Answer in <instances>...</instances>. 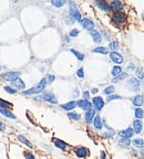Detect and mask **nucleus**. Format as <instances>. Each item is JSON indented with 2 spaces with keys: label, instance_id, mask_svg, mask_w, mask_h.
<instances>
[{
  "label": "nucleus",
  "instance_id": "nucleus-14",
  "mask_svg": "<svg viewBox=\"0 0 144 159\" xmlns=\"http://www.w3.org/2000/svg\"><path fill=\"white\" fill-rule=\"evenodd\" d=\"M11 84H12V86H14V88H18V90H24V83H23V81L20 79L14 80V82H11Z\"/></svg>",
  "mask_w": 144,
  "mask_h": 159
},
{
  "label": "nucleus",
  "instance_id": "nucleus-41",
  "mask_svg": "<svg viewBox=\"0 0 144 159\" xmlns=\"http://www.w3.org/2000/svg\"><path fill=\"white\" fill-rule=\"evenodd\" d=\"M5 90H6V92L10 93V94H14V93H16V90H12L11 87H9V86H5Z\"/></svg>",
  "mask_w": 144,
  "mask_h": 159
},
{
  "label": "nucleus",
  "instance_id": "nucleus-43",
  "mask_svg": "<svg viewBox=\"0 0 144 159\" xmlns=\"http://www.w3.org/2000/svg\"><path fill=\"white\" fill-rule=\"evenodd\" d=\"M6 128V126H5V124L2 123V122H0V131H3Z\"/></svg>",
  "mask_w": 144,
  "mask_h": 159
},
{
  "label": "nucleus",
  "instance_id": "nucleus-47",
  "mask_svg": "<svg viewBox=\"0 0 144 159\" xmlns=\"http://www.w3.org/2000/svg\"><path fill=\"white\" fill-rule=\"evenodd\" d=\"M98 92H99L98 88H92V90H91V93H92V94H96Z\"/></svg>",
  "mask_w": 144,
  "mask_h": 159
},
{
  "label": "nucleus",
  "instance_id": "nucleus-18",
  "mask_svg": "<svg viewBox=\"0 0 144 159\" xmlns=\"http://www.w3.org/2000/svg\"><path fill=\"white\" fill-rule=\"evenodd\" d=\"M61 107L65 109V110H71V109H73L74 107H77V102H74V101L69 102V103H67V104L61 105Z\"/></svg>",
  "mask_w": 144,
  "mask_h": 159
},
{
  "label": "nucleus",
  "instance_id": "nucleus-29",
  "mask_svg": "<svg viewBox=\"0 0 144 159\" xmlns=\"http://www.w3.org/2000/svg\"><path fill=\"white\" fill-rule=\"evenodd\" d=\"M132 143H133V145H134L135 147H140V148L143 147V139H142V138H137V139H134Z\"/></svg>",
  "mask_w": 144,
  "mask_h": 159
},
{
  "label": "nucleus",
  "instance_id": "nucleus-28",
  "mask_svg": "<svg viewBox=\"0 0 144 159\" xmlns=\"http://www.w3.org/2000/svg\"><path fill=\"white\" fill-rule=\"evenodd\" d=\"M93 52H96V53H101V54H108V49L107 48H103V46H98L93 49Z\"/></svg>",
  "mask_w": 144,
  "mask_h": 159
},
{
  "label": "nucleus",
  "instance_id": "nucleus-8",
  "mask_svg": "<svg viewBox=\"0 0 144 159\" xmlns=\"http://www.w3.org/2000/svg\"><path fill=\"white\" fill-rule=\"evenodd\" d=\"M41 98H43L44 101L49 102V103H52V104H57L58 103L54 94H53V93H51V92H47V93H44V94L41 96Z\"/></svg>",
  "mask_w": 144,
  "mask_h": 159
},
{
  "label": "nucleus",
  "instance_id": "nucleus-40",
  "mask_svg": "<svg viewBox=\"0 0 144 159\" xmlns=\"http://www.w3.org/2000/svg\"><path fill=\"white\" fill-rule=\"evenodd\" d=\"M119 98H121V96H119V95H110L108 97V101H113V100H119Z\"/></svg>",
  "mask_w": 144,
  "mask_h": 159
},
{
  "label": "nucleus",
  "instance_id": "nucleus-3",
  "mask_svg": "<svg viewBox=\"0 0 144 159\" xmlns=\"http://www.w3.org/2000/svg\"><path fill=\"white\" fill-rule=\"evenodd\" d=\"M21 75L20 72H14V71H10V72L2 73V79L8 81V82H14V80L19 79Z\"/></svg>",
  "mask_w": 144,
  "mask_h": 159
},
{
  "label": "nucleus",
  "instance_id": "nucleus-27",
  "mask_svg": "<svg viewBox=\"0 0 144 159\" xmlns=\"http://www.w3.org/2000/svg\"><path fill=\"white\" fill-rule=\"evenodd\" d=\"M121 73H122V69H121V66H118V65L114 66V67L112 69V71H111V74H112L114 77L115 76H118L119 74H121Z\"/></svg>",
  "mask_w": 144,
  "mask_h": 159
},
{
  "label": "nucleus",
  "instance_id": "nucleus-15",
  "mask_svg": "<svg viewBox=\"0 0 144 159\" xmlns=\"http://www.w3.org/2000/svg\"><path fill=\"white\" fill-rule=\"evenodd\" d=\"M90 34H91L92 39L94 40V42H96V43H100L101 41H102V38H101L100 33H99L96 30H91V31H90Z\"/></svg>",
  "mask_w": 144,
  "mask_h": 159
},
{
  "label": "nucleus",
  "instance_id": "nucleus-36",
  "mask_svg": "<svg viewBox=\"0 0 144 159\" xmlns=\"http://www.w3.org/2000/svg\"><path fill=\"white\" fill-rule=\"evenodd\" d=\"M0 105H1V106H2V105H5V106H8L9 108H12V104H11V103L3 101V100H1V98H0Z\"/></svg>",
  "mask_w": 144,
  "mask_h": 159
},
{
  "label": "nucleus",
  "instance_id": "nucleus-38",
  "mask_svg": "<svg viewBox=\"0 0 144 159\" xmlns=\"http://www.w3.org/2000/svg\"><path fill=\"white\" fill-rule=\"evenodd\" d=\"M110 49H111V50H116V49H119V44H118V42H111V43H110Z\"/></svg>",
  "mask_w": 144,
  "mask_h": 159
},
{
  "label": "nucleus",
  "instance_id": "nucleus-22",
  "mask_svg": "<svg viewBox=\"0 0 144 159\" xmlns=\"http://www.w3.org/2000/svg\"><path fill=\"white\" fill-rule=\"evenodd\" d=\"M93 124H94V127H95L96 129H101V128H102V122H101V117L99 115H96L94 117Z\"/></svg>",
  "mask_w": 144,
  "mask_h": 159
},
{
  "label": "nucleus",
  "instance_id": "nucleus-23",
  "mask_svg": "<svg viewBox=\"0 0 144 159\" xmlns=\"http://www.w3.org/2000/svg\"><path fill=\"white\" fill-rule=\"evenodd\" d=\"M133 104L135 106H141L143 104V96L142 95H137L133 98Z\"/></svg>",
  "mask_w": 144,
  "mask_h": 159
},
{
  "label": "nucleus",
  "instance_id": "nucleus-11",
  "mask_svg": "<svg viewBox=\"0 0 144 159\" xmlns=\"http://www.w3.org/2000/svg\"><path fill=\"white\" fill-rule=\"evenodd\" d=\"M77 105L79 106L80 108L84 109V110H89L91 108V104L89 103V101H86V100H81V101L77 102Z\"/></svg>",
  "mask_w": 144,
  "mask_h": 159
},
{
  "label": "nucleus",
  "instance_id": "nucleus-19",
  "mask_svg": "<svg viewBox=\"0 0 144 159\" xmlns=\"http://www.w3.org/2000/svg\"><path fill=\"white\" fill-rule=\"evenodd\" d=\"M53 143H54V145H56V147H58L59 149H62V150H65V148L68 147L67 143L62 141V140H60V139H53Z\"/></svg>",
  "mask_w": 144,
  "mask_h": 159
},
{
  "label": "nucleus",
  "instance_id": "nucleus-49",
  "mask_svg": "<svg viewBox=\"0 0 144 159\" xmlns=\"http://www.w3.org/2000/svg\"><path fill=\"white\" fill-rule=\"evenodd\" d=\"M101 157H102V159H104V157H105V152H101Z\"/></svg>",
  "mask_w": 144,
  "mask_h": 159
},
{
  "label": "nucleus",
  "instance_id": "nucleus-30",
  "mask_svg": "<svg viewBox=\"0 0 144 159\" xmlns=\"http://www.w3.org/2000/svg\"><path fill=\"white\" fill-rule=\"evenodd\" d=\"M51 3H52L54 7L59 8V7H62V6L65 3V0H52V1H51Z\"/></svg>",
  "mask_w": 144,
  "mask_h": 159
},
{
  "label": "nucleus",
  "instance_id": "nucleus-26",
  "mask_svg": "<svg viewBox=\"0 0 144 159\" xmlns=\"http://www.w3.org/2000/svg\"><path fill=\"white\" fill-rule=\"evenodd\" d=\"M18 139H19V140L21 141L22 144L26 145V146H28V147H30V148L32 147V144H31V143H30V141H29L28 139L24 137V136H22V135H19V136H18Z\"/></svg>",
  "mask_w": 144,
  "mask_h": 159
},
{
  "label": "nucleus",
  "instance_id": "nucleus-44",
  "mask_svg": "<svg viewBox=\"0 0 144 159\" xmlns=\"http://www.w3.org/2000/svg\"><path fill=\"white\" fill-rule=\"evenodd\" d=\"M89 95H90V93H89V92H84V93H83V97H84V100H86V101H88V98H89Z\"/></svg>",
  "mask_w": 144,
  "mask_h": 159
},
{
  "label": "nucleus",
  "instance_id": "nucleus-7",
  "mask_svg": "<svg viewBox=\"0 0 144 159\" xmlns=\"http://www.w3.org/2000/svg\"><path fill=\"white\" fill-rule=\"evenodd\" d=\"M110 59L116 63V64H121L123 62V57L120 54V53H118V52H114V51H112L111 53H110Z\"/></svg>",
  "mask_w": 144,
  "mask_h": 159
},
{
  "label": "nucleus",
  "instance_id": "nucleus-2",
  "mask_svg": "<svg viewBox=\"0 0 144 159\" xmlns=\"http://www.w3.org/2000/svg\"><path fill=\"white\" fill-rule=\"evenodd\" d=\"M69 6H70V10H69V15H71V18L75 21H81V13L78 10V7L75 6V3L73 1L69 2Z\"/></svg>",
  "mask_w": 144,
  "mask_h": 159
},
{
  "label": "nucleus",
  "instance_id": "nucleus-45",
  "mask_svg": "<svg viewBox=\"0 0 144 159\" xmlns=\"http://www.w3.org/2000/svg\"><path fill=\"white\" fill-rule=\"evenodd\" d=\"M137 75L139 76V77H140V80L143 79V75H142V72H141V71H137Z\"/></svg>",
  "mask_w": 144,
  "mask_h": 159
},
{
  "label": "nucleus",
  "instance_id": "nucleus-24",
  "mask_svg": "<svg viewBox=\"0 0 144 159\" xmlns=\"http://www.w3.org/2000/svg\"><path fill=\"white\" fill-rule=\"evenodd\" d=\"M128 77V74L126 73H121V74H119L118 76H115L114 79L112 80L114 83H118V82H120V81H123V80H125Z\"/></svg>",
  "mask_w": 144,
  "mask_h": 159
},
{
  "label": "nucleus",
  "instance_id": "nucleus-39",
  "mask_svg": "<svg viewBox=\"0 0 144 159\" xmlns=\"http://www.w3.org/2000/svg\"><path fill=\"white\" fill-rule=\"evenodd\" d=\"M78 34H79V31H78L77 29H73L70 31V34H69V36H72V38H74V36H77Z\"/></svg>",
  "mask_w": 144,
  "mask_h": 159
},
{
  "label": "nucleus",
  "instance_id": "nucleus-17",
  "mask_svg": "<svg viewBox=\"0 0 144 159\" xmlns=\"http://www.w3.org/2000/svg\"><path fill=\"white\" fill-rule=\"evenodd\" d=\"M96 6L100 8L101 10H103V11H110L111 10L110 6L105 1H96Z\"/></svg>",
  "mask_w": 144,
  "mask_h": 159
},
{
  "label": "nucleus",
  "instance_id": "nucleus-37",
  "mask_svg": "<svg viewBox=\"0 0 144 159\" xmlns=\"http://www.w3.org/2000/svg\"><path fill=\"white\" fill-rule=\"evenodd\" d=\"M24 157H26V159H35L33 154H32V152H24Z\"/></svg>",
  "mask_w": 144,
  "mask_h": 159
},
{
  "label": "nucleus",
  "instance_id": "nucleus-20",
  "mask_svg": "<svg viewBox=\"0 0 144 159\" xmlns=\"http://www.w3.org/2000/svg\"><path fill=\"white\" fill-rule=\"evenodd\" d=\"M129 86L133 88V91H137L140 86V81L137 79H131L129 82Z\"/></svg>",
  "mask_w": 144,
  "mask_h": 159
},
{
  "label": "nucleus",
  "instance_id": "nucleus-9",
  "mask_svg": "<svg viewBox=\"0 0 144 159\" xmlns=\"http://www.w3.org/2000/svg\"><path fill=\"white\" fill-rule=\"evenodd\" d=\"M119 135L122 138H128V139H130V138L134 135V131H133L132 128H126V129H124V130H121V131L119 133Z\"/></svg>",
  "mask_w": 144,
  "mask_h": 159
},
{
  "label": "nucleus",
  "instance_id": "nucleus-48",
  "mask_svg": "<svg viewBox=\"0 0 144 159\" xmlns=\"http://www.w3.org/2000/svg\"><path fill=\"white\" fill-rule=\"evenodd\" d=\"M128 70H134V65H133V64H129V65H128Z\"/></svg>",
  "mask_w": 144,
  "mask_h": 159
},
{
  "label": "nucleus",
  "instance_id": "nucleus-34",
  "mask_svg": "<svg viewBox=\"0 0 144 159\" xmlns=\"http://www.w3.org/2000/svg\"><path fill=\"white\" fill-rule=\"evenodd\" d=\"M65 23H67V24H72V23L74 22V20L72 19L71 15H65Z\"/></svg>",
  "mask_w": 144,
  "mask_h": 159
},
{
  "label": "nucleus",
  "instance_id": "nucleus-21",
  "mask_svg": "<svg viewBox=\"0 0 144 159\" xmlns=\"http://www.w3.org/2000/svg\"><path fill=\"white\" fill-rule=\"evenodd\" d=\"M133 127H134V131H135L137 134H140L141 130H142V123H141V121H140V119L134 121V123H133Z\"/></svg>",
  "mask_w": 144,
  "mask_h": 159
},
{
  "label": "nucleus",
  "instance_id": "nucleus-46",
  "mask_svg": "<svg viewBox=\"0 0 144 159\" xmlns=\"http://www.w3.org/2000/svg\"><path fill=\"white\" fill-rule=\"evenodd\" d=\"M48 80H49V82H53L54 76H53V75H49V76H48Z\"/></svg>",
  "mask_w": 144,
  "mask_h": 159
},
{
  "label": "nucleus",
  "instance_id": "nucleus-10",
  "mask_svg": "<svg viewBox=\"0 0 144 159\" xmlns=\"http://www.w3.org/2000/svg\"><path fill=\"white\" fill-rule=\"evenodd\" d=\"M88 154H89V150H88V148H86V147H79V148L75 149V155L78 157H80V158L86 157Z\"/></svg>",
  "mask_w": 144,
  "mask_h": 159
},
{
  "label": "nucleus",
  "instance_id": "nucleus-13",
  "mask_svg": "<svg viewBox=\"0 0 144 159\" xmlns=\"http://www.w3.org/2000/svg\"><path fill=\"white\" fill-rule=\"evenodd\" d=\"M123 7V3L121 1H119V0H114V1H112L111 2V6L110 8L111 9H113L115 12H119V10H121Z\"/></svg>",
  "mask_w": 144,
  "mask_h": 159
},
{
  "label": "nucleus",
  "instance_id": "nucleus-25",
  "mask_svg": "<svg viewBox=\"0 0 144 159\" xmlns=\"http://www.w3.org/2000/svg\"><path fill=\"white\" fill-rule=\"evenodd\" d=\"M130 144H131V140L128 139V138H121L120 139V141H119V145L121 146V147H129Z\"/></svg>",
  "mask_w": 144,
  "mask_h": 159
},
{
  "label": "nucleus",
  "instance_id": "nucleus-4",
  "mask_svg": "<svg viewBox=\"0 0 144 159\" xmlns=\"http://www.w3.org/2000/svg\"><path fill=\"white\" fill-rule=\"evenodd\" d=\"M112 20L115 23H118V24H122V23L126 21V17H125V15L121 13V12H114L113 15H112Z\"/></svg>",
  "mask_w": 144,
  "mask_h": 159
},
{
  "label": "nucleus",
  "instance_id": "nucleus-1",
  "mask_svg": "<svg viewBox=\"0 0 144 159\" xmlns=\"http://www.w3.org/2000/svg\"><path fill=\"white\" fill-rule=\"evenodd\" d=\"M46 85H47V80L42 79L37 85H35L33 87H31L30 90L23 91V94L30 95V94H38V93H41L43 90L46 88Z\"/></svg>",
  "mask_w": 144,
  "mask_h": 159
},
{
  "label": "nucleus",
  "instance_id": "nucleus-12",
  "mask_svg": "<svg viewBox=\"0 0 144 159\" xmlns=\"http://www.w3.org/2000/svg\"><path fill=\"white\" fill-rule=\"evenodd\" d=\"M94 116H95V109L94 108H91L89 109V110H86V123H91L92 121H93Z\"/></svg>",
  "mask_w": 144,
  "mask_h": 159
},
{
  "label": "nucleus",
  "instance_id": "nucleus-33",
  "mask_svg": "<svg viewBox=\"0 0 144 159\" xmlns=\"http://www.w3.org/2000/svg\"><path fill=\"white\" fill-rule=\"evenodd\" d=\"M71 52H72V53H73V54H74V55H75V57H77V58L79 59L80 61H82V60H83V59H84V55H83V54H81V53H80L79 51H77V50H73V49H72V50H71Z\"/></svg>",
  "mask_w": 144,
  "mask_h": 159
},
{
  "label": "nucleus",
  "instance_id": "nucleus-16",
  "mask_svg": "<svg viewBox=\"0 0 144 159\" xmlns=\"http://www.w3.org/2000/svg\"><path fill=\"white\" fill-rule=\"evenodd\" d=\"M0 113H1L2 115H5L6 117H8V118H12V119H16V118H17L10 110H8L7 108H3V106H0Z\"/></svg>",
  "mask_w": 144,
  "mask_h": 159
},
{
  "label": "nucleus",
  "instance_id": "nucleus-6",
  "mask_svg": "<svg viewBox=\"0 0 144 159\" xmlns=\"http://www.w3.org/2000/svg\"><path fill=\"white\" fill-rule=\"evenodd\" d=\"M81 24H82V27L84 28V29L89 30V31H91V30H94V22L91 20V19H81Z\"/></svg>",
  "mask_w": 144,
  "mask_h": 159
},
{
  "label": "nucleus",
  "instance_id": "nucleus-31",
  "mask_svg": "<svg viewBox=\"0 0 144 159\" xmlns=\"http://www.w3.org/2000/svg\"><path fill=\"white\" fill-rule=\"evenodd\" d=\"M68 116H69V118L74 119V121H79L80 117H81L79 113H68Z\"/></svg>",
  "mask_w": 144,
  "mask_h": 159
},
{
  "label": "nucleus",
  "instance_id": "nucleus-50",
  "mask_svg": "<svg viewBox=\"0 0 144 159\" xmlns=\"http://www.w3.org/2000/svg\"><path fill=\"white\" fill-rule=\"evenodd\" d=\"M104 159H105V158H104Z\"/></svg>",
  "mask_w": 144,
  "mask_h": 159
},
{
  "label": "nucleus",
  "instance_id": "nucleus-5",
  "mask_svg": "<svg viewBox=\"0 0 144 159\" xmlns=\"http://www.w3.org/2000/svg\"><path fill=\"white\" fill-rule=\"evenodd\" d=\"M92 103H93V106L95 110H101V109L103 108V106H104V101L100 96H95L92 100Z\"/></svg>",
  "mask_w": 144,
  "mask_h": 159
},
{
  "label": "nucleus",
  "instance_id": "nucleus-35",
  "mask_svg": "<svg viewBox=\"0 0 144 159\" xmlns=\"http://www.w3.org/2000/svg\"><path fill=\"white\" fill-rule=\"evenodd\" d=\"M113 92H114V86H112V85H111V86H108L104 90V94L109 95V94H111V93H113Z\"/></svg>",
  "mask_w": 144,
  "mask_h": 159
},
{
  "label": "nucleus",
  "instance_id": "nucleus-42",
  "mask_svg": "<svg viewBox=\"0 0 144 159\" xmlns=\"http://www.w3.org/2000/svg\"><path fill=\"white\" fill-rule=\"evenodd\" d=\"M77 75H78L79 77H83V76H84V73H83V69H82V67L78 70V72H77Z\"/></svg>",
  "mask_w": 144,
  "mask_h": 159
},
{
  "label": "nucleus",
  "instance_id": "nucleus-32",
  "mask_svg": "<svg viewBox=\"0 0 144 159\" xmlns=\"http://www.w3.org/2000/svg\"><path fill=\"white\" fill-rule=\"evenodd\" d=\"M143 116H144L143 109H142V108H137V109H135V117H137V119H141V118H143Z\"/></svg>",
  "mask_w": 144,
  "mask_h": 159
}]
</instances>
